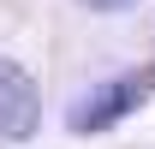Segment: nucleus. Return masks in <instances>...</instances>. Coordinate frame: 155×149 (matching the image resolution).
Instances as JSON below:
<instances>
[{
	"mask_svg": "<svg viewBox=\"0 0 155 149\" xmlns=\"http://www.w3.org/2000/svg\"><path fill=\"white\" fill-rule=\"evenodd\" d=\"M149 90H155V78L149 72H125V78H107V84H96V90H84L72 101V113H66V125L72 131H107V125H119L131 108H143L149 101Z\"/></svg>",
	"mask_w": 155,
	"mask_h": 149,
	"instance_id": "1",
	"label": "nucleus"
},
{
	"mask_svg": "<svg viewBox=\"0 0 155 149\" xmlns=\"http://www.w3.org/2000/svg\"><path fill=\"white\" fill-rule=\"evenodd\" d=\"M36 125H42L36 78L24 72L18 60H0V137L6 143H24V137H36Z\"/></svg>",
	"mask_w": 155,
	"mask_h": 149,
	"instance_id": "2",
	"label": "nucleus"
},
{
	"mask_svg": "<svg viewBox=\"0 0 155 149\" xmlns=\"http://www.w3.org/2000/svg\"><path fill=\"white\" fill-rule=\"evenodd\" d=\"M84 6H90V12H125L131 0H84Z\"/></svg>",
	"mask_w": 155,
	"mask_h": 149,
	"instance_id": "3",
	"label": "nucleus"
}]
</instances>
